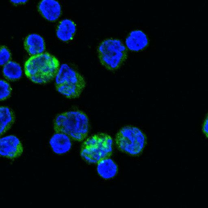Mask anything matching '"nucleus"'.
I'll return each instance as SVG.
<instances>
[{
  "mask_svg": "<svg viewBox=\"0 0 208 208\" xmlns=\"http://www.w3.org/2000/svg\"><path fill=\"white\" fill-rule=\"evenodd\" d=\"M53 128L55 132H62L74 141L82 142L88 134V117L85 113L79 110L62 113L54 118Z\"/></svg>",
  "mask_w": 208,
  "mask_h": 208,
  "instance_id": "nucleus-1",
  "label": "nucleus"
},
{
  "mask_svg": "<svg viewBox=\"0 0 208 208\" xmlns=\"http://www.w3.org/2000/svg\"><path fill=\"white\" fill-rule=\"evenodd\" d=\"M60 64L58 59L48 53L32 56L26 61V76L33 82L45 84L51 81L57 75Z\"/></svg>",
  "mask_w": 208,
  "mask_h": 208,
  "instance_id": "nucleus-2",
  "label": "nucleus"
},
{
  "mask_svg": "<svg viewBox=\"0 0 208 208\" xmlns=\"http://www.w3.org/2000/svg\"><path fill=\"white\" fill-rule=\"evenodd\" d=\"M113 141L107 134L101 133L87 139L81 146L80 156L89 164H97L112 155Z\"/></svg>",
  "mask_w": 208,
  "mask_h": 208,
  "instance_id": "nucleus-3",
  "label": "nucleus"
},
{
  "mask_svg": "<svg viewBox=\"0 0 208 208\" xmlns=\"http://www.w3.org/2000/svg\"><path fill=\"white\" fill-rule=\"evenodd\" d=\"M57 91L67 98L75 99L80 96L86 86L84 78L66 64H62L55 77Z\"/></svg>",
  "mask_w": 208,
  "mask_h": 208,
  "instance_id": "nucleus-4",
  "label": "nucleus"
},
{
  "mask_svg": "<svg viewBox=\"0 0 208 208\" xmlns=\"http://www.w3.org/2000/svg\"><path fill=\"white\" fill-rule=\"evenodd\" d=\"M101 64L110 71L119 69L127 58V48L120 39L109 38L101 42L97 49Z\"/></svg>",
  "mask_w": 208,
  "mask_h": 208,
  "instance_id": "nucleus-5",
  "label": "nucleus"
},
{
  "mask_svg": "<svg viewBox=\"0 0 208 208\" xmlns=\"http://www.w3.org/2000/svg\"><path fill=\"white\" fill-rule=\"evenodd\" d=\"M116 147L121 152L130 155H139L147 144L146 135L139 128L126 126L117 132L115 138Z\"/></svg>",
  "mask_w": 208,
  "mask_h": 208,
  "instance_id": "nucleus-6",
  "label": "nucleus"
},
{
  "mask_svg": "<svg viewBox=\"0 0 208 208\" xmlns=\"http://www.w3.org/2000/svg\"><path fill=\"white\" fill-rule=\"evenodd\" d=\"M23 152V145L17 136L10 135L0 138V156L14 159Z\"/></svg>",
  "mask_w": 208,
  "mask_h": 208,
  "instance_id": "nucleus-7",
  "label": "nucleus"
},
{
  "mask_svg": "<svg viewBox=\"0 0 208 208\" xmlns=\"http://www.w3.org/2000/svg\"><path fill=\"white\" fill-rule=\"evenodd\" d=\"M38 10L43 17L50 22L58 20L62 13L61 6L57 0H42Z\"/></svg>",
  "mask_w": 208,
  "mask_h": 208,
  "instance_id": "nucleus-8",
  "label": "nucleus"
},
{
  "mask_svg": "<svg viewBox=\"0 0 208 208\" xmlns=\"http://www.w3.org/2000/svg\"><path fill=\"white\" fill-rule=\"evenodd\" d=\"M71 139L62 132H55L49 141L52 150L57 154L61 155L70 151L72 147Z\"/></svg>",
  "mask_w": 208,
  "mask_h": 208,
  "instance_id": "nucleus-9",
  "label": "nucleus"
},
{
  "mask_svg": "<svg viewBox=\"0 0 208 208\" xmlns=\"http://www.w3.org/2000/svg\"><path fill=\"white\" fill-rule=\"evenodd\" d=\"M127 48L132 51L143 50L148 46L149 41L147 35L139 30L132 31L126 39Z\"/></svg>",
  "mask_w": 208,
  "mask_h": 208,
  "instance_id": "nucleus-10",
  "label": "nucleus"
},
{
  "mask_svg": "<svg viewBox=\"0 0 208 208\" xmlns=\"http://www.w3.org/2000/svg\"><path fill=\"white\" fill-rule=\"evenodd\" d=\"M76 31L75 23L71 20L65 19L58 24L56 29V35L59 40L68 43L73 39Z\"/></svg>",
  "mask_w": 208,
  "mask_h": 208,
  "instance_id": "nucleus-11",
  "label": "nucleus"
},
{
  "mask_svg": "<svg viewBox=\"0 0 208 208\" xmlns=\"http://www.w3.org/2000/svg\"><path fill=\"white\" fill-rule=\"evenodd\" d=\"M24 47L30 55H38L44 53L45 50V41L44 38L39 35L31 34L25 38Z\"/></svg>",
  "mask_w": 208,
  "mask_h": 208,
  "instance_id": "nucleus-12",
  "label": "nucleus"
},
{
  "mask_svg": "<svg viewBox=\"0 0 208 208\" xmlns=\"http://www.w3.org/2000/svg\"><path fill=\"white\" fill-rule=\"evenodd\" d=\"M97 164L98 174L105 180L113 179L118 173L117 165L110 157L102 159Z\"/></svg>",
  "mask_w": 208,
  "mask_h": 208,
  "instance_id": "nucleus-13",
  "label": "nucleus"
},
{
  "mask_svg": "<svg viewBox=\"0 0 208 208\" xmlns=\"http://www.w3.org/2000/svg\"><path fill=\"white\" fill-rule=\"evenodd\" d=\"M14 120V114L9 108L0 106V136L9 129Z\"/></svg>",
  "mask_w": 208,
  "mask_h": 208,
  "instance_id": "nucleus-14",
  "label": "nucleus"
},
{
  "mask_svg": "<svg viewBox=\"0 0 208 208\" xmlns=\"http://www.w3.org/2000/svg\"><path fill=\"white\" fill-rule=\"evenodd\" d=\"M4 76L8 80H14L20 79L23 74L21 67L16 62L9 61L3 67Z\"/></svg>",
  "mask_w": 208,
  "mask_h": 208,
  "instance_id": "nucleus-15",
  "label": "nucleus"
},
{
  "mask_svg": "<svg viewBox=\"0 0 208 208\" xmlns=\"http://www.w3.org/2000/svg\"><path fill=\"white\" fill-rule=\"evenodd\" d=\"M12 88L9 83L0 79V101L8 98L11 95Z\"/></svg>",
  "mask_w": 208,
  "mask_h": 208,
  "instance_id": "nucleus-16",
  "label": "nucleus"
},
{
  "mask_svg": "<svg viewBox=\"0 0 208 208\" xmlns=\"http://www.w3.org/2000/svg\"><path fill=\"white\" fill-rule=\"evenodd\" d=\"M11 57V53L6 47L0 46V66L4 65L9 61Z\"/></svg>",
  "mask_w": 208,
  "mask_h": 208,
  "instance_id": "nucleus-17",
  "label": "nucleus"
},
{
  "mask_svg": "<svg viewBox=\"0 0 208 208\" xmlns=\"http://www.w3.org/2000/svg\"><path fill=\"white\" fill-rule=\"evenodd\" d=\"M203 131L204 133L206 135V137H208V117H206L204 122L203 126Z\"/></svg>",
  "mask_w": 208,
  "mask_h": 208,
  "instance_id": "nucleus-18",
  "label": "nucleus"
},
{
  "mask_svg": "<svg viewBox=\"0 0 208 208\" xmlns=\"http://www.w3.org/2000/svg\"><path fill=\"white\" fill-rule=\"evenodd\" d=\"M12 3L15 4H19L25 3L28 0H10Z\"/></svg>",
  "mask_w": 208,
  "mask_h": 208,
  "instance_id": "nucleus-19",
  "label": "nucleus"
}]
</instances>
